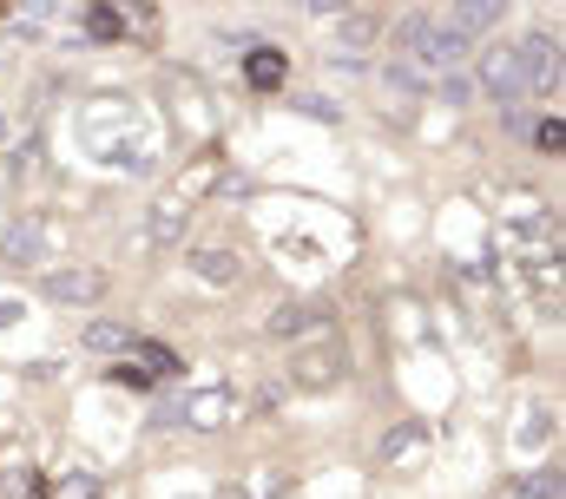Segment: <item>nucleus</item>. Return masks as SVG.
<instances>
[{"instance_id":"obj_5","label":"nucleus","mask_w":566,"mask_h":499,"mask_svg":"<svg viewBox=\"0 0 566 499\" xmlns=\"http://www.w3.org/2000/svg\"><path fill=\"white\" fill-rule=\"evenodd\" d=\"M231 407H238V394H231V387H198V394H185V401H178V421H185V427H218Z\"/></svg>"},{"instance_id":"obj_8","label":"nucleus","mask_w":566,"mask_h":499,"mask_svg":"<svg viewBox=\"0 0 566 499\" xmlns=\"http://www.w3.org/2000/svg\"><path fill=\"white\" fill-rule=\"evenodd\" d=\"M336 374H343V355H336V349H316V355L296 362V381H310V387H323V381H336Z\"/></svg>"},{"instance_id":"obj_9","label":"nucleus","mask_w":566,"mask_h":499,"mask_svg":"<svg viewBox=\"0 0 566 499\" xmlns=\"http://www.w3.org/2000/svg\"><path fill=\"white\" fill-rule=\"evenodd\" d=\"M316 329V309L310 302H283L277 316H271V336H310Z\"/></svg>"},{"instance_id":"obj_7","label":"nucleus","mask_w":566,"mask_h":499,"mask_svg":"<svg viewBox=\"0 0 566 499\" xmlns=\"http://www.w3.org/2000/svg\"><path fill=\"white\" fill-rule=\"evenodd\" d=\"M80 342H86L93 355H126V349H133V329H126V322H93Z\"/></svg>"},{"instance_id":"obj_18","label":"nucleus","mask_w":566,"mask_h":499,"mask_svg":"<svg viewBox=\"0 0 566 499\" xmlns=\"http://www.w3.org/2000/svg\"><path fill=\"white\" fill-rule=\"evenodd\" d=\"M113 381H119V387H151V374H145L139 362H119V369H113Z\"/></svg>"},{"instance_id":"obj_3","label":"nucleus","mask_w":566,"mask_h":499,"mask_svg":"<svg viewBox=\"0 0 566 499\" xmlns=\"http://www.w3.org/2000/svg\"><path fill=\"white\" fill-rule=\"evenodd\" d=\"M481 86H488L494 99H521V93H527L521 46H488V53H481Z\"/></svg>"},{"instance_id":"obj_6","label":"nucleus","mask_w":566,"mask_h":499,"mask_svg":"<svg viewBox=\"0 0 566 499\" xmlns=\"http://www.w3.org/2000/svg\"><path fill=\"white\" fill-rule=\"evenodd\" d=\"M448 33H461V40H474V33H488L494 20H501V7L494 0H461V7H448V13H434Z\"/></svg>"},{"instance_id":"obj_2","label":"nucleus","mask_w":566,"mask_h":499,"mask_svg":"<svg viewBox=\"0 0 566 499\" xmlns=\"http://www.w3.org/2000/svg\"><path fill=\"white\" fill-rule=\"evenodd\" d=\"M40 296L46 302H99L106 296V269H86V263L80 269H46L40 276Z\"/></svg>"},{"instance_id":"obj_4","label":"nucleus","mask_w":566,"mask_h":499,"mask_svg":"<svg viewBox=\"0 0 566 499\" xmlns=\"http://www.w3.org/2000/svg\"><path fill=\"white\" fill-rule=\"evenodd\" d=\"M521 73H527V93H554V86H560V46L534 33V40L521 46Z\"/></svg>"},{"instance_id":"obj_11","label":"nucleus","mask_w":566,"mask_h":499,"mask_svg":"<svg viewBox=\"0 0 566 499\" xmlns=\"http://www.w3.org/2000/svg\"><path fill=\"white\" fill-rule=\"evenodd\" d=\"M33 250H40V224H33V217H20V224L7 231V263H27Z\"/></svg>"},{"instance_id":"obj_10","label":"nucleus","mask_w":566,"mask_h":499,"mask_svg":"<svg viewBox=\"0 0 566 499\" xmlns=\"http://www.w3.org/2000/svg\"><path fill=\"white\" fill-rule=\"evenodd\" d=\"M191 263H198L205 283H231V276H238V256H231V250H198Z\"/></svg>"},{"instance_id":"obj_20","label":"nucleus","mask_w":566,"mask_h":499,"mask_svg":"<svg viewBox=\"0 0 566 499\" xmlns=\"http://www.w3.org/2000/svg\"><path fill=\"white\" fill-rule=\"evenodd\" d=\"M0 145H7V125H0Z\"/></svg>"},{"instance_id":"obj_16","label":"nucleus","mask_w":566,"mask_h":499,"mask_svg":"<svg viewBox=\"0 0 566 499\" xmlns=\"http://www.w3.org/2000/svg\"><path fill=\"white\" fill-rule=\"evenodd\" d=\"M343 40H349V46L376 40V20H369V13H349V20H343Z\"/></svg>"},{"instance_id":"obj_17","label":"nucleus","mask_w":566,"mask_h":499,"mask_svg":"<svg viewBox=\"0 0 566 499\" xmlns=\"http://www.w3.org/2000/svg\"><path fill=\"white\" fill-rule=\"evenodd\" d=\"M60 499H99V480H93V474H73V480L60 487Z\"/></svg>"},{"instance_id":"obj_12","label":"nucleus","mask_w":566,"mask_h":499,"mask_svg":"<svg viewBox=\"0 0 566 499\" xmlns=\"http://www.w3.org/2000/svg\"><path fill=\"white\" fill-rule=\"evenodd\" d=\"M277 79H283V53L258 46V53H251V86H277Z\"/></svg>"},{"instance_id":"obj_13","label":"nucleus","mask_w":566,"mask_h":499,"mask_svg":"<svg viewBox=\"0 0 566 499\" xmlns=\"http://www.w3.org/2000/svg\"><path fill=\"white\" fill-rule=\"evenodd\" d=\"M382 454H389V460H416V454H422V427H396V434L382 440Z\"/></svg>"},{"instance_id":"obj_1","label":"nucleus","mask_w":566,"mask_h":499,"mask_svg":"<svg viewBox=\"0 0 566 499\" xmlns=\"http://www.w3.org/2000/svg\"><path fill=\"white\" fill-rule=\"evenodd\" d=\"M396 46L428 66V73H448V66H461V53H468V40L461 33H448L434 13H409V20H396Z\"/></svg>"},{"instance_id":"obj_19","label":"nucleus","mask_w":566,"mask_h":499,"mask_svg":"<svg viewBox=\"0 0 566 499\" xmlns=\"http://www.w3.org/2000/svg\"><path fill=\"white\" fill-rule=\"evenodd\" d=\"M441 99H448V106H468V99H474V86H468V79H441Z\"/></svg>"},{"instance_id":"obj_14","label":"nucleus","mask_w":566,"mask_h":499,"mask_svg":"<svg viewBox=\"0 0 566 499\" xmlns=\"http://www.w3.org/2000/svg\"><path fill=\"white\" fill-rule=\"evenodd\" d=\"M521 499H560V474H527L521 480Z\"/></svg>"},{"instance_id":"obj_15","label":"nucleus","mask_w":566,"mask_h":499,"mask_svg":"<svg viewBox=\"0 0 566 499\" xmlns=\"http://www.w3.org/2000/svg\"><path fill=\"white\" fill-rule=\"evenodd\" d=\"M133 355H139V362H145L151 374H178V362H171V355H165L158 342H133Z\"/></svg>"}]
</instances>
